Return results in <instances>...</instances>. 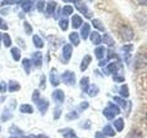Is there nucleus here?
<instances>
[{
    "instance_id": "60",
    "label": "nucleus",
    "mask_w": 147,
    "mask_h": 138,
    "mask_svg": "<svg viewBox=\"0 0 147 138\" xmlns=\"http://www.w3.org/2000/svg\"><path fill=\"white\" fill-rule=\"evenodd\" d=\"M89 1H93V0H89Z\"/></svg>"
},
{
    "instance_id": "10",
    "label": "nucleus",
    "mask_w": 147,
    "mask_h": 138,
    "mask_svg": "<svg viewBox=\"0 0 147 138\" xmlns=\"http://www.w3.org/2000/svg\"><path fill=\"white\" fill-rule=\"evenodd\" d=\"M17 3L18 5H20L22 9L25 12H29L30 10V8H31V6H32L31 0H18Z\"/></svg>"
},
{
    "instance_id": "7",
    "label": "nucleus",
    "mask_w": 147,
    "mask_h": 138,
    "mask_svg": "<svg viewBox=\"0 0 147 138\" xmlns=\"http://www.w3.org/2000/svg\"><path fill=\"white\" fill-rule=\"evenodd\" d=\"M32 62L36 67H40L42 66V54L40 52H36L32 54Z\"/></svg>"
},
{
    "instance_id": "24",
    "label": "nucleus",
    "mask_w": 147,
    "mask_h": 138,
    "mask_svg": "<svg viewBox=\"0 0 147 138\" xmlns=\"http://www.w3.org/2000/svg\"><path fill=\"white\" fill-rule=\"evenodd\" d=\"M92 24H93V26L96 28V29H98L100 31H104L105 30V27L103 25V23L101 22L98 18H94V20H92Z\"/></svg>"
},
{
    "instance_id": "28",
    "label": "nucleus",
    "mask_w": 147,
    "mask_h": 138,
    "mask_svg": "<svg viewBox=\"0 0 147 138\" xmlns=\"http://www.w3.org/2000/svg\"><path fill=\"white\" fill-rule=\"evenodd\" d=\"M104 53H105V48L103 46H99V47L95 49V54L98 59H102L104 57Z\"/></svg>"
},
{
    "instance_id": "39",
    "label": "nucleus",
    "mask_w": 147,
    "mask_h": 138,
    "mask_svg": "<svg viewBox=\"0 0 147 138\" xmlns=\"http://www.w3.org/2000/svg\"><path fill=\"white\" fill-rule=\"evenodd\" d=\"M113 99H114L115 101H116V102H117L119 105H121L122 108H124V109L126 108V101L124 100V99H122L121 98H119V97L115 96L114 98H113Z\"/></svg>"
},
{
    "instance_id": "59",
    "label": "nucleus",
    "mask_w": 147,
    "mask_h": 138,
    "mask_svg": "<svg viewBox=\"0 0 147 138\" xmlns=\"http://www.w3.org/2000/svg\"><path fill=\"white\" fill-rule=\"evenodd\" d=\"M146 119H147V113H146Z\"/></svg>"
},
{
    "instance_id": "44",
    "label": "nucleus",
    "mask_w": 147,
    "mask_h": 138,
    "mask_svg": "<svg viewBox=\"0 0 147 138\" xmlns=\"http://www.w3.org/2000/svg\"><path fill=\"white\" fill-rule=\"evenodd\" d=\"M88 107H89L88 102H87V101H83V102H81L79 106H78V109H79V112H84V110H86Z\"/></svg>"
},
{
    "instance_id": "27",
    "label": "nucleus",
    "mask_w": 147,
    "mask_h": 138,
    "mask_svg": "<svg viewBox=\"0 0 147 138\" xmlns=\"http://www.w3.org/2000/svg\"><path fill=\"white\" fill-rule=\"evenodd\" d=\"M107 75H109V74H115L118 71V66L116 63H110L108 68H107Z\"/></svg>"
},
{
    "instance_id": "30",
    "label": "nucleus",
    "mask_w": 147,
    "mask_h": 138,
    "mask_svg": "<svg viewBox=\"0 0 147 138\" xmlns=\"http://www.w3.org/2000/svg\"><path fill=\"white\" fill-rule=\"evenodd\" d=\"M103 41L107 45H109V46H113L114 45V40L112 39V37L110 36V35H109L108 33L104 34V36H103Z\"/></svg>"
},
{
    "instance_id": "26",
    "label": "nucleus",
    "mask_w": 147,
    "mask_h": 138,
    "mask_svg": "<svg viewBox=\"0 0 147 138\" xmlns=\"http://www.w3.org/2000/svg\"><path fill=\"white\" fill-rule=\"evenodd\" d=\"M114 126H115V128L117 129L118 132H121L123 130V128H124L123 120L121 118H119L118 120H116V121L114 122Z\"/></svg>"
},
{
    "instance_id": "8",
    "label": "nucleus",
    "mask_w": 147,
    "mask_h": 138,
    "mask_svg": "<svg viewBox=\"0 0 147 138\" xmlns=\"http://www.w3.org/2000/svg\"><path fill=\"white\" fill-rule=\"evenodd\" d=\"M73 53V47L71 44H65L63 48V56L65 61H69Z\"/></svg>"
},
{
    "instance_id": "35",
    "label": "nucleus",
    "mask_w": 147,
    "mask_h": 138,
    "mask_svg": "<svg viewBox=\"0 0 147 138\" xmlns=\"http://www.w3.org/2000/svg\"><path fill=\"white\" fill-rule=\"evenodd\" d=\"M119 94H121L124 98H128L129 97V89L127 85H123L121 86V89H119Z\"/></svg>"
},
{
    "instance_id": "5",
    "label": "nucleus",
    "mask_w": 147,
    "mask_h": 138,
    "mask_svg": "<svg viewBox=\"0 0 147 138\" xmlns=\"http://www.w3.org/2000/svg\"><path fill=\"white\" fill-rule=\"evenodd\" d=\"M50 82L53 87H58L60 85V77L58 72L55 68H52L50 72Z\"/></svg>"
},
{
    "instance_id": "29",
    "label": "nucleus",
    "mask_w": 147,
    "mask_h": 138,
    "mask_svg": "<svg viewBox=\"0 0 147 138\" xmlns=\"http://www.w3.org/2000/svg\"><path fill=\"white\" fill-rule=\"evenodd\" d=\"M103 133L105 135L107 136H114L115 135V131L113 130V128L110 126V125H107L105 126L104 129H103Z\"/></svg>"
},
{
    "instance_id": "34",
    "label": "nucleus",
    "mask_w": 147,
    "mask_h": 138,
    "mask_svg": "<svg viewBox=\"0 0 147 138\" xmlns=\"http://www.w3.org/2000/svg\"><path fill=\"white\" fill-rule=\"evenodd\" d=\"M111 112L115 114V115H117V114H119V112H121V110L119 109V107L117 105H115L114 103L112 102H109V107H108Z\"/></svg>"
},
{
    "instance_id": "11",
    "label": "nucleus",
    "mask_w": 147,
    "mask_h": 138,
    "mask_svg": "<svg viewBox=\"0 0 147 138\" xmlns=\"http://www.w3.org/2000/svg\"><path fill=\"white\" fill-rule=\"evenodd\" d=\"M80 87L84 92H87L89 89V77L85 76L80 80Z\"/></svg>"
},
{
    "instance_id": "37",
    "label": "nucleus",
    "mask_w": 147,
    "mask_h": 138,
    "mask_svg": "<svg viewBox=\"0 0 147 138\" xmlns=\"http://www.w3.org/2000/svg\"><path fill=\"white\" fill-rule=\"evenodd\" d=\"M9 133H11L12 135H23V131H21L20 129H18L17 126H12L10 129H9Z\"/></svg>"
},
{
    "instance_id": "53",
    "label": "nucleus",
    "mask_w": 147,
    "mask_h": 138,
    "mask_svg": "<svg viewBox=\"0 0 147 138\" xmlns=\"http://www.w3.org/2000/svg\"><path fill=\"white\" fill-rule=\"evenodd\" d=\"M141 6H147V0H138Z\"/></svg>"
},
{
    "instance_id": "55",
    "label": "nucleus",
    "mask_w": 147,
    "mask_h": 138,
    "mask_svg": "<svg viewBox=\"0 0 147 138\" xmlns=\"http://www.w3.org/2000/svg\"><path fill=\"white\" fill-rule=\"evenodd\" d=\"M63 2H66V3H69V2H75L76 0H63Z\"/></svg>"
},
{
    "instance_id": "57",
    "label": "nucleus",
    "mask_w": 147,
    "mask_h": 138,
    "mask_svg": "<svg viewBox=\"0 0 147 138\" xmlns=\"http://www.w3.org/2000/svg\"><path fill=\"white\" fill-rule=\"evenodd\" d=\"M1 38H2V34L0 33V41H1Z\"/></svg>"
},
{
    "instance_id": "38",
    "label": "nucleus",
    "mask_w": 147,
    "mask_h": 138,
    "mask_svg": "<svg viewBox=\"0 0 147 138\" xmlns=\"http://www.w3.org/2000/svg\"><path fill=\"white\" fill-rule=\"evenodd\" d=\"M12 117V114H11V112H9V110H7V109H6L4 110V112H3V114H2V121L3 122H7V120H9Z\"/></svg>"
},
{
    "instance_id": "9",
    "label": "nucleus",
    "mask_w": 147,
    "mask_h": 138,
    "mask_svg": "<svg viewBox=\"0 0 147 138\" xmlns=\"http://www.w3.org/2000/svg\"><path fill=\"white\" fill-rule=\"evenodd\" d=\"M91 61H92V57L90 56L89 54L85 55V57L83 58L82 62H81V64H80V70L82 72L86 71V69H87V67H88V66L90 64Z\"/></svg>"
},
{
    "instance_id": "49",
    "label": "nucleus",
    "mask_w": 147,
    "mask_h": 138,
    "mask_svg": "<svg viewBox=\"0 0 147 138\" xmlns=\"http://www.w3.org/2000/svg\"><path fill=\"white\" fill-rule=\"evenodd\" d=\"M113 80H114L115 82H118V83H119V82H123V81H124V77L121 76L116 75V76H113Z\"/></svg>"
},
{
    "instance_id": "20",
    "label": "nucleus",
    "mask_w": 147,
    "mask_h": 138,
    "mask_svg": "<svg viewBox=\"0 0 147 138\" xmlns=\"http://www.w3.org/2000/svg\"><path fill=\"white\" fill-rule=\"evenodd\" d=\"M69 40L71 41V43L75 45V46H78L80 43V39H79V35H78L77 32H72L69 35Z\"/></svg>"
},
{
    "instance_id": "52",
    "label": "nucleus",
    "mask_w": 147,
    "mask_h": 138,
    "mask_svg": "<svg viewBox=\"0 0 147 138\" xmlns=\"http://www.w3.org/2000/svg\"><path fill=\"white\" fill-rule=\"evenodd\" d=\"M95 137H96V138H107V137L105 136V135H104L103 133H100V132L96 133Z\"/></svg>"
},
{
    "instance_id": "33",
    "label": "nucleus",
    "mask_w": 147,
    "mask_h": 138,
    "mask_svg": "<svg viewBox=\"0 0 147 138\" xmlns=\"http://www.w3.org/2000/svg\"><path fill=\"white\" fill-rule=\"evenodd\" d=\"M103 114H104V116L107 118L108 120H112L114 117H115V114L110 110L108 107L106 108V109H104V110H103Z\"/></svg>"
},
{
    "instance_id": "58",
    "label": "nucleus",
    "mask_w": 147,
    "mask_h": 138,
    "mask_svg": "<svg viewBox=\"0 0 147 138\" xmlns=\"http://www.w3.org/2000/svg\"><path fill=\"white\" fill-rule=\"evenodd\" d=\"M0 132H1V126H0Z\"/></svg>"
},
{
    "instance_id": "1",
    "label": "nucleus",
    "mask_w": 147,
    "mask_h": 138,
    "mask_svg": "<svg viewBox=\"0 0 147 138\" xmlns=\"http://www.w3.org/2000/svg\"><path fill=\"white\" fill-rule=\"evenodd\" d=\"M75 6L76 7V9L80 13H82L86 18H91L92 16H93V13L91 12L90 9L87 7L86 4L83 1V0H76L75 2Z\"/></svg>"
},
{
    "instance_id": "41",
    "label": "nucleus",
    "mask_w": 147,
    "mask_h": 138,
    "mask_svg": "<svg viewBox=\"0 0 147 138\" xmlns=\"http://www.w3.org/2000/svg\"><path fill=\"white\" fill-rule=\"evenodd\" d=\"M40 98V91L38 89H35L33 91V94H32V101H33L34 103H36L37 101H38Z\"/></svg>"
},
{
    "instance_id": "13",
    "label": "nucleus",
    "mask_w": 147,
    "mask_h": 138,
    "mask_svg": "<svg viewBox=\"0 0 147 138\" xmlns=\"http://www.w3.org/2000/svg\"><path fill=\"white\" fill-rule=\"evenodd\" d=\"M83 23V20L80 16L78 15H74L72 18V26L74 29H78Z\"/></svg>"
},
{
    "instance_id": "42",
    "label": "nucleus",
    "mask_w": 147,
    "mask_h": 138,
    "mask_svg": "<svg viewBox=\"0 0 147 138\" xmlns=\"http://www.w3.org/2000/svg\"><path fill=\"white\" fill-rule=\"evenodd\" d=\"M10 138H48V137L45 135H30L29 136H12Z\"/></svg>"
},
{
    "instance_id": "21",
    "label": "nucleus",
    "mask_w": 147,
    "mask_h": 138,
    "mask_svg": "<svg viewBox=\"0 0 147 138\" xmlns=\"http://www.w3.org/2000/svg\"><path fill=\"white\" fill-rule=\"evenodd\" d=\"M56 6L57 4L55 2H49L47 5V9H46V14L47 16H52L53 14L54 13V10L56 9Z\"/></svg>"
},
{
    "instance_id": "40",
    "label": "nucleus",
    "mask_w": 147,
    "mask_h": 138,
    "mask_svg": "<svg viewBox=\"0 0 147 138\" xmlns=\"http://www.w3.org/2000/svg\"><path fill=\"white\" fill-rule=\"evenodd\" d=\"M24 30H25V32L27 33V35H30L32 33V27L30 26V23L27 21L24 22Z\"/></svg>"
},
{
    "instance_id": "46",
    "label": "nucleus",
    "mask_w": 147,
    "mask_h": 138,
    "mask_svg": "<svg viewBox=\"0 0 147 138\" xmlns=\"http://www.w3.org/2000/svg\"><path fill=\"white\" fill-rule=\"evenodd\" d=\"M62 114V110L60 108H55L54 110V112H53V116H54V119L57 120L60 118V116H61Z\"/></svg>"
},
{
    "instance_id": "6",
    "label": "nucleus",
    "mask_w": 147,
    "mask_h": 138,
    "mask_svg": "<svg viewBox=\"0 0 147 138\" xmlns=\"http://www.w3.org/2000/svg\"><path fill=\"white\" fill-rule=\"evenodd\" d=\"M53 100L56 102L57 104H62L63 103V101H64V93H63V91L61 90V89H56V90H54L53 92Z\"/></svg>"
},
{
    "instance_id": "31",
    "label": "nucleus",
    "mask_w": 147,
    "mask_h": 138,
    "mask_svg": "<svg viewBox=\"0 0 147 138\" xmlns=\"http://www.w3.org/2000/svg\"><path fill=\"white\" fill-rule=\"evenodd\" d=\"M3 41H4V45L6 46V47H10L12 44L11 38L7 33L3 34Z\"/></svg>"
},
{
    "instance_id": "45",
    "label": "nucleus",
    "mask_w": 147,
    "mask_h": 138,
    "mask_svg": "<svg viewBox=\"0 0 147 138\" xmlns=\"http://www.w3.org/2000/svg\"><path fill=\"white\" fill-rule=\"evenodd\" d=\"M132 48H133V46L131 44H128V45H124L123 47L121 48V50H122V52L125 53V54H126V53H130L131 51L132 50Z\"/></svg>"
},
{
    "instance_id": "50",
    "label": "nucleus",
    "mask_w": 147,
    "mask_h": 138,
    "mask_svg": "<svg viewBox=\"0 0 147 138\" xmlns=\"http://www.w3.org/2000/svg\"><path fill=\"white\" fill-rule=\"evenodd\" d=\"M15 2H16V0H3L1 2V6L4 7V6H6V5H11Z\"/></svg>"
},
{
    "instance_id": "47",
    "label": "nucleus",
    "mask_w": 147,
    "mask_h": 138,
    "mask_svg": "<svg viewBox=\"0 0 147 138\" xmlns=\"http://www.w3.org/2000/svg\"><path fill=\"white\" fill-rule=\"evenodd\" d=\"M0 29H2V30H7L8 29L7 24L5 22V20L2 18H0Z\"/></svg>"
},
{
    "instance_id": "3",
    "label": "nucleus",
    "mask_w": 147,
    "mask_h": 138,
    "mask_svg": "<svg viewBox=\"0 0 147 138\" xmlns=\"http://www.w3.org/2000/svg\"><path fill=\"white\" fill-rule=\"evenodd\" d=\"M62 81L67 86H74L76 84V75L73 71H65L63 75L61 76Z\"/></svg>"
},
{
    "instance_id": "32",
    "label": "nucleus",
    "mask_w": 147,
    "mask_h": 138,
    "mask_svg": "<svg viewBox=\"0 0 147 138\" xmlns=\"http://www.w3.org/2000/svg\"><path fill=\"white\" fill-rule=\"evenodd\" d=\"M68 20L67 18H61L60 20V22H59V25H60V27H61V29L63 30H67V29H68Z\"/></svg>"
},
{
    "instance_id": "4",
    "label": "nucleus",
    "mask_w": 147,
    "mask_h": 138,
    "mask_svg": "<svg viewBox=\"0 0 147 138\" xmlns=\"http://www.w3.org/2000/svg\"><path fill=\"white\" fill-rule=\"evenodd\" d=\"M35 104L37 105V108L39 109L40 112L42 115L45 114V112H47V110H48L49 106H50V103H49V101L47 99H41V98H40V99L37 101Z\"/></svg>"
},
{
    "instance_id": "23",
    "label": "nucleus",
    "mask_w": 147,
    "mask_h": 138,
    "mask_svg": "<svg viewBox=\"0 0 147 138\" xmlns=\"http://www.w3.org/2000/svg\"><path fill=\"white\" fill-rule=\"evenodd\" d=\"M98 92H99L98 87L96 85H95V84H93L91 87H89V89H88V91H87V93H88L89 97H91V98H92V97H95V96L98 95Z\"/></svg>"
},
{
    "instance_id": "51",
    "label": "nucleus",
    "mask_w": 147,
    "mask_h": 138,
    "mask_svg": "<svg viewBox=\"0 0 147 138\" xmlns=\"http://www.w3.org/2000/svg\"><path fill=\"white\" fill-rule=\"evenodd\" d=\"M45 82H46V77L44 75H42V76L40 77V87H42L44 89H45Z\"/></svg>"
},
{
    "instance_id": "22",
    "label": "nucleus",
    "mask_w": 147,
    "mask_h": 138,
    "mask_svg": "<svg viewBox=\"0 0 147 138\" xmlns=\"http://www.w3.org/2000/svg\"><path fill=\"white\" fill-rule=\"evenodd\" d=\"M22 64H23V67H24V70L26 72L27 75H29L30 73V69H31V62L30 59H23L22 61Z\"/></svg>"
},
{
    "instance_id": "36",
    "label": "nucleus",
    "mask_w": 147,
    "mask_h": 138,
    "mask_svg": "<svg viewBox=\"0 0 147 138\" xmlns=\"http://www.w3.org/2000/svg\"><path fill=\"white\" fill-rule=\"evenodd\" d=\"M74 12V8L71 6H64L63 8V16H69Z\"/></svg>"
},
{
    "instance_id": "18",
    "label": "nucleus",
    "mask_w": 147,
    "mask_h": 138,
    "mask_svg": "<svg viewBox=\"0 0 147 138\" xmlns=\"http://www.w3.org/2000/svg\"><path fill=\"white\" fill-rule=\"evenodd\" d=\"M32 41H33V43L34 45L36 46L37 48H43V46H44V43H43V41L41 40V38L39 36V35H33V37H32Z\"/></svg>"
},
{
    "instance_id": "16",
    "label": "nucleus",
    "mask_w": 147,
    "mask_h": 138,
    "mask_svg": "<svg viewBox=\"0 0 147 138\" xmlns=\"http://www.w3.org/2000/svg\"><path fill=\"white\" fill-rule=\"evenodd\" d=\"M90 32V25L88 23H85L81 29V36L84 40H86Z\"/></svg>"
},
{
    "instance_id": "43",
    "label": "nucleus",
    "mask_w": 147,
    "mask_h": 138,
    "mask_svg": "<svg viewBox=\"0 0 147 138\" xmlns=\"http://www.w3.org/2000/svg\"><path fill=\"white\" fill-rule=\"evenodd\" d=\"M78 117V113L76 112H69L68 114H66V119L67 120H76V119H77Z\"/></svg>"
},
{
    "instance_id": "12",
    "label": "nucleus",
    "mask_w": 147,
    "mask_h": 138,
    "mask_svg": "<svg viewBox=\"0 0 147 138\" xmlns=\"http://www.w3.org/2000/svg\"><path fill=\"white\" fill-rule=\"evenodd\" d=\"M90 40L94 44L96 45H98L101 43V41H102V38H101L100 34L98 33V32L96 31H93L90 35Z\"/></svg>"
},
{
    "instance_id": "54",
    "label": "nucleus",
    "mask_w": 147,
    "mask_h": 138,
    "mask_svg": "<svg viewBox=\"0 0 147 138\" xmlns=\"http://www.w3.org/2000/svg\"><path fill=\"white\" fill-rule=\"evenodd\" d=\"M108 60H109V59H106V60H104V61H101V62H99L98 66H105V64L108 62Z\"/></svg>"
},
{
    "instance_id": "17",
    "label": "nucleus",
    "mask_w": 147,
    "mask_h": 138,
    "mask_svg": "<svg viewBox=\"0 0 147 138\" xmlns=\"http://www.w3.org/2000/svg\"><path fill=\"white\" fill-rule=\"evenodd\" d=\"M20 110L22 113H27V114H31L33 113V107L30 104H22L20 107Z\"/></svg>"
},
{
    "instance_id": "48",
    "label": "nucleus",
    "mask_w": 147,
    "mask_h": 138,
    "mask_svg": "<svg viewBox=\"0 0 147 138\" xmlns=\"http://www.w3.org/2000/svg\"><path fill=\"white\" fill-rule=\"evenodd\" d=\"M37 7H38V10L40 12H41L43 10V7H44V0H40L37 4Z\"/></svg>"
},
{
    "instance_id": "14",
    "label": "nucleus",
    "mask_w": 147,
    "mask_h": 138,
    "mask_svg": "<svg viewBox=\"0 0 147 138\" xmlns=\"http://www.w3.org/2000/svg\"><path fill=\"white\" fill-rule=\"evenodd\" d=\"M20 89V83H18L15 80H10L8 83V91L9 92H16Z\"/></svg>"
},
{
    "instance_id": "56",
    "label": "nucleus",
    "mask_w": 147,
    "mask_h": 138,
    "mask_svg": "<svg viewBox=\"0 0 147 138\" xmlns=\"http://www.w3.org/2000/svg\"><path fill=\"white\" fill-rule=\"evenodd\" d=\"M1 90H2V85L0 84V91H1Z\"/></svg>"
},
{
    "instance_id": "15",
    "label": "nucleus",
    "mask_w": 147,
    "mask_h": 138,
    "mask_svg": "<svg viewBox=\"0 0 147 138\" xmlns=\"http://www.w3.org/2000/svg\"><path fill=\"white\" fill-rule=\"evenodd\" d=\"M60 132L63 133V138H79L77 137L75 131L73 129H64V130H60Z\"/></svg>"
},
{
    "instance_id": "25",
    "label": "nucleus",
    "mask_w": 147,
    "mask_h": 138,
    "mask_svg": "<svg viewBox=\"0 0 147 138\" xmlns=\"http://www.w3.org/2000/svg\"><path fill=\"white\" fill-rule=\"evenodd\" d=\"M125 138H142V133L138 130H133L129 133Z\"/></svg>"
},
{
    "instance_id": "2",
    "label": "nucleus",
    "mask_w": 147,
    "mask_h": 138,
    "mask_svg": "<svg viewBox=\"0 0 147 138\" xmlns=\"http://www.w3.org/2000/svg\"><path fill=\"white\" fill-rule=\"evenodd\" d=\"M119 33L123 41H131L133 38V30L129 25H122L119 30Z\"/></svg>"
},
{
    "instance_id": "19",
    "label": "nucleus",
    "mask_w": 147,
    "mask_h": 138,
    "mask_svg": "<svg viewBox=\"0 0 147 138\" xmlns=\"http://www.w3.org/2000/svg\"><path fill=\"white\" fill-rule=\"evenodd\" d=\"M10 53L12 54V57L13 59L15 60V61H20V59L21 57V52L20 50L18 49V47H12L11 50H10Z\"/></svg>"
}]
</instances>
